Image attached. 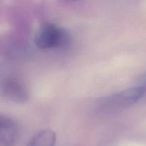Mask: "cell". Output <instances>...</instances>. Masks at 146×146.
Masks as SVG:
<instances>
[{
  "mask_svg": "<svg viewBox=\"0 0 146 146\" xmlns=\"http://www.w3.org/2000/svg\"><path fill=\"white\" fill-rule=\"evenodd\" d=\"M71 42L69 34L65 29L52 23L40 27L34 36V44L41 50L64 49Z\"/></svg>",
  "mask_w": 146,
  "mask_h": 146,
  "instance_id": "6da1fadb",
  "label": "cell"
},
{
  "mask_svg": "<svg viewBox=\"0 0 146 146\" xmlns=\"http://www.w3.org/2000/svg\"><path fill=\"white\" fill-rule=\"evenodd\" d=\"M145 94V88L143 86L131 87L102 98L98 107L106 112L119 111L136 104Z\"/></svg>",
  "mask_w": 146,
  "mask_h": 146,
  "instance_id": "7a4b0ae2",
  "label": "cell"
},
{
  "mask_svg": "<svg viewBox=\"0 0 146 146\" xmlns=\"http://www.w3.org/2000/svg\"><path fill=\"white\" fill-rule=\"evenodd\" d=\"M1 92L7 99L18 104H23L29 98L26 86L16 78H8L3 81Z\"/></svg>",
  "mask_w": 146,
  "mask_h": 146,
  "instance_id": "3957f363",
  "label": "cell"
},
{
  "mask_svg": "<svg viewBox=\"0 0 146 146\" xmlns=\"http://www.w3.org/2000/svg\"><path fill=\"white\" fill-rule=\"evenodd\" d=\"M19 128L14 120L6 115L0 117V145H14L18 139Z\"/></svg>",
  "mask_w": 146,
  "mask_h": 146,
  "instance_id": "277c9868",
  "label": "cell"
},
{
  "mask_svg": "<svg viewBox=\"0 0 146 146\" xmlns=\"http://www.w3.org/2000/svg\"><path fill=\"white\" fill-rule=\"evenodd\" d=\"M56 141V133L49 129H45L37 132L33 135L28 143L30 146H52Z\"/></svg>",
  "mask_w": 146,
  "mask_h": 146,
  "instance_id": "5b68a950",
  "label": "cell"
},
{
  "mask_svg": "<svg viewBox=\"0 0 146 146\" xmlns=\"http://www.w3.org/2000/svg\"><path fill=\"white\" fill-rule=\"evenodd\" d=\"M144 88H145V91H146V74L144 75V76L143 77V79H142V85ZM146 95V94H145Z\"/></svg>",
  "mask_w": 146,
  "mask_h": 146,
  "instance_id": "8992f818",
  "label": "cell"
},
{
  "mask_svg": "<svg viewBox=\"0 0 146 146\" xmlns=\"http://www.w3.org/2000/svg\"><path fill=\"white\" fill-rule=\"evenodd\" d=\"M72 1H75V0H72Z\"/></svg>",
  "mask_w": 146,
  "mask_h": 146,
  "instance_id": "52a82bcc",
  "label": "cell"
}]
</instances>
